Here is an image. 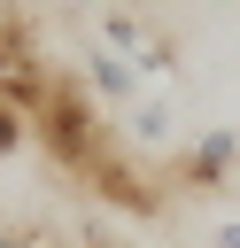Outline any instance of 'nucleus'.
<instances>
[{"label":"nucleus","mask_w":240,"mask_h":248,"mask_svg":"<svg viewBox=\"0 0 240 248\" xmlns=\"http://www.w3.org/2000/svg\"><path fill=\"white\" fill-rule=\"evenodd\" d=\"M23 132H31V116H15V108H0V163L23 147Z\"/></svg>","instance_id":"7"},{"label":"nucleus","mask_w":240,"mask_h":248,"mask_svg":"<svg viewBox=\"0 0 240 248\" xmlns=\"http://www.w3.org/2000/svg\"><path fill=\"white\" fill-rule=\"evenodd\" d=\"M85 93L108 101V108H132V101H139V70H132L116 46H93V54H85Z\"/></svg>","instance_id":"5"},{"label":"nucleus","mask_w":240,"mask_h":248,"mask_svg":"<svg viewBox=\"0 0 240 248\" xmlns=\"http://www.w3.org/2000/svg\"><path fill=\"white\" fill-rule=\"evenodd\" d=\"M85 186H93V194H101L108 209H132V217H155V209H163V194H155V186L139 178V163H132L124 147H108V155H101V163L85 170Z\"/></svg>","instance_id":"4"},{"label":"nucleus","mask_w":240,"mask_h":248,"mask_svg":"<svg viewBox=\"0 0 240 248\" xmlns=\"http://www.w3.org/2000/svg\"><path fill=\"white\" fill-rule=\"evenodd\" d=\"M93 248H108V240H93Z\"/></svg>","instance_id":"10"},{"label":"nucleus","mask_w":240,"mask_h":248,"mask_svg":"<svg viewBox=\"0 0 240 248\" xmlns=\"http://www.w3.org/2000/svg\"><path fill=\"white\" fill-rule=\"evenodd\" d=\"M0 248H54L46 232H0Z\"/></svg>","instance_id":"8"},{"label":"nucleus","mask_w":240,"mask_h":248,"mask_svg":"<svg viewBox=\"0 0 240 248\" xmlns=\"http://www.w3.org/2000/svg\"><path fill=\"white\" fill-rule=\"evenodd\" d=\"M217 248H240V217H232V225H217Z\"/></svg>","instance_id":"9"},{"label":"nucleus","mask_w":240,"mask_h":248,"mask_svg":"<svg viewBox=\"0 0 240 248\" xmlns=\"http://www.w3.org/2000/svg\"><path fill=\"white\" fill-rule=\"evenodd\" d=\"M124 140L132 147H170V101H132L124 108Z\"/></svg>","instance_id":"6"},{"label":"nucleus","mask_w":240,"mask_h":248,"mask_svg":"<svg viewBox=\"0 0 240 248\" xmlns=\"http://www.w3.org/2000/svg\"><path fill=\"white\" fill-rule=\"evenodd\" d=\"M232 170H240V132H232V124L201 132V140L178 155V186H194V194H217V186H232Z\"/></svg>","instance_id":"3"},{"label":"nucleus","mask_w":240,"mask_h":248,"mask_svg":"<svg viewBox=\"0 0 240 248\" xmlns=\"http://www.w3.org/2000/svg\"><path fill=\"white\" fill-rule=\"evenodd\" d=\"M46 62H39V46H31V23L23 16H0V108H15V116H31L39 108V93H46Z\"/></svg>","instance_id":"2"},{"label":"nucleus","mask_w":240,"mask_h":248,"mask_svg":"<svg viewBox=\"0 0 240 248\" xmlns=\"http://www.w3.org/2000/svg\"><path fill=\"white\" fill-rule=\"evenodd\" d=\"M31 132L46 140L54 170H70V178H85V170L116 147V140L101 132V116H93L85 78H46V93H39V108H31Z\"/></svg>","instance_id":"1"}]
</instances>
